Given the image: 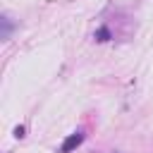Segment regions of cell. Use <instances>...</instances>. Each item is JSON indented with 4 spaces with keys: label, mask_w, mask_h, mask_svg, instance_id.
<instances>
[{
    "label": "cell",
    "mask_w": 153,
    "mask_h": 153,
    "mask_svg": "<svg viewBox=\"0 0 153 153\" xmlns=\"http://www.w3.org/2000/svg\"><path fill=\"white\" fill-rule=\"evenodd\" d=\"M96 36H98V41H108V38H110V31H108V29H100Z\"/></svg>",
    "instance_id": "obj_2"
},
{
    "label": "cell",
    "mask_w": 153,
    "mask_h": 153,
    "mask_svg": "<svg viewBox=\"0 0 153 153\" xmlns=\"http://www.w3.org/2000/svg\"><path fill=\"white\" fill-rule=\"evenodd\" d=\"M14 136L22 139V136H24V127H17V129H14Z\"/></svg>",
    "instance_id": "obj_3"
},
{
    "label": "cell",
    "mask_w": 153,
    "mask_h": 153,
    "mask_svg": "<svg viewBox=\"0 0 153 153\" xmlns=\"http://www.w3.org/2000/svg\"><path fill=\"white\" fill-rule=\"evenodd\" d=\"M81 141H84V134H81V131H76V134L67 136V139H65V143L60 146V153H69V151H74Z\"/></svg>",
    "instance_id": "obj_1"
}]
</instances>
